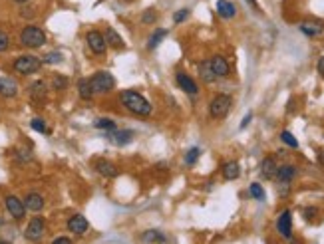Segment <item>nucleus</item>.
I'll use <instances>...</instances> for the list:
<instances>
[{
    "instance_id": "16",
    "label": "nucleus",
    "mask_w": 324,
    "mask_h": 244,
    "mask_svg": "<svg viewBox=\"0 0 324 244\" xmlns=\"http://www.w3.org/2000/svg\"><path fill=\"white\" fill-rule=\"evenodd\" d=\"M103 38H105V44L107 46H112V48H116V50H123L125 48V42H123V38L110 26L107 30H105V34H103Z\"/></svg>"
},
{
    "instance_id": "5",
    "label": "nucleus",
    "mask_w": 324,
    "mask_h": 244,
    "mask_svg": "<svg viewBox=\"0 0 324 244\" xmlns=\"http://www.w3.org/2000/svg\"><path fill=\"white\" fill-rule=\"evenodd\" d=\"M90 83L94 87V94H110L116 87V80L110 72H96L90 78Z\"/></svg>"
},
{
    "instance_id": "36",
    "label": "nucleus",
    "mask_w": 324,
    "mask_h": 244,
    "mask_svg": "<svg viewBox=\"0 0 324 244\" xmlns=\"http://www.w3.org/2000/svg\"><path fill=\"white\" fill-rule=\"evenodd\" d=\"M10 48V38L4 30H0V52H6Z\"/></svg>"
},
{
    "instance_id": "12",
    "label": "nucleus",
    "mask_w": 324,
    "mask_h": 244,
    "mask_svg": "<svg viewBox=\"0 0 324 244\" xmlns=\"http://www.w3.org/2000/svg\"><path fill=\"white\" fill-rule=\"evenodd\" d=\"M175 81H177V85L181 87L185 94H189V96H197V94H199L197 83L191 80L185 72H177V74H175Z\"/></svg>"
},
{
    "instance_id": "13",
    "label": "nucleus",
    "mask_w": 324,
    "mask_h": 244,
    "mask_svg": "<svg viewBox=\"0 0 324 244\" xmlns=\"http://www.w3.org/2000/svg\"><path fill=\"white\" fill-rule=\"evenodd\" d=\"M211 68H213V72H215L217 78H227L229 72H231L229 62L225 60L223 56H213V58H211Z\"/></svg>"
},
{
    "instance_id": "22",
    "label": "nucleus",
    "mask_w": 324,
    "mask_h": 244,
    "mask_svg": "<svg viewBox=\"0 0 324 244\" xmlns=\"http://www.w3.org/2000/svg\"><path fill=\"white\" fill-rule=\"evenodd\" d=\"M78 94H80L82 100H86V102H90L96 94H94V87H92V83H90V78H82L78 81Z\"/></svg>"
},
{
    "instance_id": "45",
    "label": "nucleus",
    "mask_w": 324,
    "mask_h": 244,
    "mask_svg": "<svg viewBox=\"0 0 324 244\" xmlns=\"http://www.w3.org/2000/svg\"><path fill=\"white\" fill-rule=\"evenodd\" d=\"M14 2H18V4H24V2H28V0H14Z\"/></svg>"
},
{
    "instance_id": "44",
    "label": "nucleus",
    "mask_w": 324,
    "mask_h": 244,
    "mask_svg": "<svg viewBox=\"0 0 324 244\" xmlns=\"http://www.w3.org/2000/svg\"><path fill=\"white\" fill-rule=\"evenodd\" d=\"M247 2H249V4H251L255 10H259V4H257V0H247Z\"/></svg>"
},
{
    "instance_id": "8",
    "label": "nucleus",
    "mask_w": 324,
    "mask_h": 244,
    "mask_svg": "<svg viewBox=\"0 0 324 244\" xmlns=\"http://www.w3.org/2000/svg\"><path fill=\"white\" fill-rule=\"evenodd\" d=\"M4 204H6V210L10 212V217H12L14 221H22V219L26 217V206H24V201H20L18 197L8 195V197L4 199Z\"/></svg>"
},
{
    "instance_id": "18",
    "label": "nucleus",
    "mask_w": 324,
    "mask_h": 244,
    "mask_svg": "<svg viewBox=\"0 0 324 244\" xmlns=\"http://www.w3.org/2000/svg\"><path fill=\"white\" fill-rule=\"evenodd\" d=\"M296 175V167L294 165H281L277 167V179L283 181V183H290Z\"/></svg>"
},
{
    "instance_id": "37",
    "label": "nucleus",
    "mask_w": 324,
    "mask_h": 244,
    "mask_svg": "<svg viewBox=\"0 0 324 244\" xmlns=\"http://www.w3.org/2000/svg\"><path fill=\"white\" fill-rule=\"evenodd\" d=\"M155 20H157V14H155V12L151 10V8L143 12V16H142V22H143V24H153Z\"/></svg>"
},
{
    "instance_id": "35",
    "label": "nucleus",
    "mask_w": 324,
    "mask_h": 244,
    "mask_svg": "<svg viewBox=\"0 0 324 244\" xmlns=\"http://www.w3.org/2000/svg\"><path fill=\"white\" fill-rule=\"evenodd\" d=\"M187 16H189V8H181V10H177V12L173 14V22H175V24H181L183 20H187Z\"/></svg>"
},
{
    "instance_id": "19",
    "label": "nucleus",
    "mask_w": 324,
    "mask_h": 244,
    "mask_svg": "<svg viewBox=\"0 0 324 244\" xmlns=\"http://www.w3.org/2000/svg\"><path fill=\"white\" fill-rule=\"evenodd\" d=\"M217 12H219V16L221 18H233L235 14H237V8H235V4L233 2H229V0H217Z\"/></svg>"
},
{
    "instance_id": "39",
    "label": "nucleus",
    "mask_w": 324,
    "mask_h": 244,
    "mask_svg": "<svg viewBox=\"0 0 324 244\" xmlns=\"http://www.w3.org/2000/svg\"><path fill=\"white\" fill-rule=\"evenodd\" d=\"M288 191H290V187H288V183H283V181H281V187H279V193H281V195H288Z\"/></svg>"
},
{
    "instance_id": "21",
    "label": "nucleus",
    "mask_w": 324,
    "mask_h": 244,
    "mask_svg": "<svg viewBox=\"0 0 324 244\" xmlns=\"http://www.w3.org/2000/svg\"><path fill=\"white\" fill-rule=\"evenodd\" d=\"M261 175L264 179H275L277 177V161L273 157H264L261 163Z\"/></svg>"
},
{
    "instance_id": "34",
    "label": "nucleus",
    "mask_w": 324,
    "mask_h": 244,
    "mask_svg": "<svg viewBox=\"0 0 324 244\" xmlns=\"http://www.w3.org/2000/svg\"><path fill=\"white\" fill-rule=\"evenodd\" d=\"M52 87H54V89H66V87H68V80H66L64 76H54Z\"/></svg>"
},
{
    "instance_id": "3",
    "label": "nucleus",
    "mask_w": 324,
    "mask_h": 244,
    "mask_svg": "<svg viewBox=\"0 0 324 244\" xmlns=\"http://www.w3.org/2000/svg\"><path fill=\"white\" fill-rule=\"evenodd\" d=\"M14 72L16 74H22V76H30V74H36L42 68V60L32 56V54H24V56H18L14 64H12Z\"/></svg>"
},
{
    "instance_id": "27",
    "label": "nucleus",
    "mask_w": 324,
    "mask_h": 244,
    "mask_svg": "<svg viewBox=\"0 0 324 244\" xmlns=\"http://www.w3.org/2000/svg\"><path fill=\"white\" fill-rule=\"evenodd\" d=\"M167 36V30H163V28H159V30H155L151 36H149V42H147V48L149 50H155L159 44H161V40Z\"/></svg>"
},
{
    "instance_id": "15",
    "label": "nucleus",
    "mask_w": 324,
    "mask_h": 244,
    "mask_svg": "<svg viewBox=\"0 0 324 244\" xmlns=\"http://www.w3.org/2000/svg\"><path fill=\"white\" fill-rule=\"evenodd\" d=\"M24 206L26 210H32V212H40L44 208V197L38 193H28L26 199H24Z\"/></svg>"
},
{
    "instance_id": "2",
    "label": "nucleus",
    "mask_w": 324,
    "mask_h": 244,
    "mask_svg": "<svg viewBox=\"0 0 324 244\" xmlns=\"http://www.w3.org/2000/svg\"><path fill=\"white\" fill-rule=\"evenodd\" d=\"M20 44L24 48H42L46 44V34L38 26H26L20 32Z\"/></svg>"
},
{
    "instance_id": "17",
    "label": "nucleus",
    "mask_w": 324,
    "mask_h": 244,
    "mask_svg": "<svg viewBox=\"0 0 324 244\" xmlns=\"http://www.w3.org/2000/svg\"><path fill=\"white\" fill-rule=\"evenodd\" d=\"M96 171L100 173L101 177H107V179L118 177V167H116L114 163L105 161V159H101V161L96 163Z\"/></svg>"
},
{
    "instance_id": "11",
    "label": "nucleus",
    "mask_w": 324,
    "mask_h": 244,
    "mask_svg": "<svg viewBox=\"0 0 324 244\" xmlns=\"http://www.w3.org/2000/svg\"><path fill=\"white\" fill-rule=\"evenodd\" d=\"M107 137L112 139V143H114V145H118V147H125L127 143L133 141V137H136V131H131V129H122V131L114 129V131H110V133H107Z\"/></svg>"
},
{
    "instance_id": "1",
    "label": "nucleus",
    "mask_w": 324,
    "mask_h": 244,
    "mask_svg": "<svg viewBox=\"0 0 324 244\" xmlns=\"http://www.w3.org/2000/svg\"><path fill=\"white\" fill-rule=\"evenodd\" d=\"M120 102L123 103V107L127 111H131L133 115H140V117H147L151 115V103L143 98L142 94L133 92V89H125L120 96Z\"/></svg>"
},
{
    "instance_id": "7",
    "label": "nucleus",
    "mask_w": 324,
    "mask_h": 244,
    "mask_svg": "<svg viewBox=\"0 0 324 244\" xmlns=\"http://www.w3.org/2000/svg\"><path fill=\"white\" fill-rule=\"evenodd\" d=\"M86 42H88L90 50H92L96 56H103L105 50H107L105 38H103V34H101L100 30H90V32L86 34Z\"/></svg>"
},
{
    "instance_id": "32",
    "label": "nucleus",
    "mask_w": 324,
    "mask_h": 244,
    "mask_svg": "<svg viewBox=\"0 0 324 244\" xmlns=\"http://www.w3.org/2000/svg\"><path fill=\"white\" fill-rule=\"evenodd\" d=\"M60 62H62L60 52H50V54H46V56H44L42 64H60Z\"/></svg>"
},
{
    "instance_id": "31",
    "label": "nucleus",
    "mask_w": 324,
    "mask_h": 244,
    "mask_svg": "<svg viewBox=\"0 0 324 244\" xmlns=\"http://www.w3.org/2000/svg\"><path fill=\"white\" fill-rule=\"evenodd\" d=\"M281 139H283V143H286L288 147H292V149L299 147V141L294 139V135H292L290 131H283V133H281Z\"/></svg>"
},
{
    "instance_id": "14",
    "label": "nucleus",
    "mask_w": 324,
    "mask_h": 244,
    "mask_svg": "<svg viewBox=\"0 0 324 244\" xmlns=\"http://www.w3.org/2000/svg\"><path fill=\"white\" fill-rule=\"evenodd\" d=\"M18 94V83L12 78H0V98H14Z\"/></svg>"
},
{
    "instance_id": "24",
    "label": "nucleus",
    "mask_w": 324,
    "mask_h": 244,
    "mask_svg": "<svg viewBox=\"0 0 324 244\" xmlns=\"http://www.w3.org/2000/svg\"><path fill=\"white\" fill-rule=\"evenodd\" d=\"M30 96H32L36 102H42V100L46 98V83L42 80L32 83V85H30Z\"/></svg>"
},
{
    "instance_id": "41",
    "label": "nucleus",
    "mask_w": 324,
    "mask_h": 244,
    "mask_svg": "<svg viewBox=\"0 0 324 244\" xmlns=\"http://www.w3.org/2000/svg\"><path fill=\"white\" fill-rule=\"evenodd\" d=\"M316 70H318V74H320V76H324V56L318 60V64H316Z\"/></svg>"
},
{
    "instance_id": "28",
    "label": "nucleus",
    "mask_w": 324,
    "mask_h": 244,
    "mask_svg": "<svg viewBox=\"0 0 324 244\" xmlns=\"http://www.w3.org/2000/svg\"><path fill=\"white\" fill-rule=\"evenodd\" d=\"M249 195H251L253 199H257V201H264V199H266V193H264L263 185H259V183H251Z\"/></svg>"
},
{
    "instance_id": "6",
    "label": "nucleus",
    "mask_w": 324,
    "mask_h": 244,
    "mask_svg": "<svg viewBox=\"0 0 324 244\" xmlns=\"http://www.w3.org/2000/svg\"><path fill=\"white\" fill-rule=\"evenodd\" d=\"M44 230H46L44 219H42V217H34V219L28 223L26 230H24V238L30 240V242H38V240H42V236H44Z\"/></svg>"
},
{
    "instance_id": "38",
    "label": "nucleus",
    "mask_w": 324,
    "mask_h": 244,
    "mask_svg": "<svg viewBox=\"0 0 324 244\" xmlns=\"http://www.w3.org/2000/svg\"><path fill=\"white\" fill-rule=\"evenodd\" d=\"M316 215H318V210H316L314 206H308V208H304V219H306V221H312Z\"/></svg>"
},
{
    "instance_id": "25",
    "label": "nucleus",
    "mask_w": 324,
    "mask_h": 244,
    "mask_svg": "<svg viewBox=\"0 0 324 244\" xmlns=\"http://www.w3.org/2000/svg\"><path fill=\"white\" fill-rule=\"evenodd\" d=\"M142 242H167V236L159 230H147L142 234Z\"/></svg>"
},
{
    "instance_id": "40",
    "label": "nucleus",
    "mask_w": 324,
    "mask_h": 244,
    "mask_svg": "<svg viewBox=\"0 0 324 244\" xmlns=\"http://www.w3.org/2000/svg\"><path fill=\"white\" fill-rule=\"evenodd\" d=\"M72 242V238H68V236H58V238H54V244H70Z\"/></svg>"
},
{
    "instance_id": "26",
    "label": "nucleus",
    "mask_w": 324,
    "mask_h": 244,
    "mask_svg": "<svg viewBox=\"0 0 324 244\" xmlns=\"http://www.w3.org/2000/svg\"><path fill=\"white\" fill-rule=\"evenodd\" d=\"M322 30H324V26H320V24H312V22L301 24V32L306 34V36H318Z\"/></svg>"
},
{
    "instance_id": "33",
    "label": "nucleus",
    "mask_w": 324,
    "mask_h": 244,
    "mask_svg": "<svg viewBox=\"0 0 324 244\" xmlns=\"http://www.w3.org/2000/svg\"><path fill=\"white\" fill-rule=\"evenodd\" d=\"M30 125H32V129H34V131H38V133H48L46 123H44V119H40V117H34Z\"/></svg>"
},
{
    "instance_id": "20",
    "label": "nucleus",
    "mask_w": 324,
    "mask_h": 244,
    "mask_svg": "<svg viewBox=\"0 0 324 244\" xmlns=\"http://www.w3.org/2000/svg\"><path fill=\"white\" fill-rule=\"evenodd\" d=\"M223 177L227 181H235V179H239V175H241V165L237 161H229L223 165Z\"/></svg>"
},
{
    "instance_id": "10",
    "label": "nucleus",
    "mask_w": 324,
    "mask_h": 244,
    "mask_svg": "<svg viewBox=\"0 0 324 244\" xmlns=\"http://www.w3.org/2000/svg\"><path fill=\"white\" fill-rule=\"evenodd\" d=\"M277 230L281 232V236L284 238H290L292 236V215L290 210H283L277 219Z\"/></svg>"
},
{
    "instance_id": "29",
    "label": "nucleus",
    "mask_w": 324,
    "mask_h": 244,
    "mask_svg": "<svg viewBox=\"0 0 324 244\" xmlns=\"http://www.w3.org/2000/svg\"><path fill=\"white\" fill-rule=\"evenodd\" d=\"M94 127H96V129H103V131H107V133H110V131H114V129H116V123L112 121L110 117H101V119H96Z\"/></svg>"
},
{
    "instance_id": "30",
    "label": "nucleus",
    "mask_w": 324,
    "mask_h": 244,
    "mask_svg": "<svg viewBox=\"0 0 324 244\" xmlns=\"http://www.w3.org/2000/svg\"><path fill=\"white\" fill-rule=\"evenodd\" d=\"M199 155H201V149L199 147H191L185 153V165H195V161L199 159Z\"/></svg>"
},
{
    "instance_id": "42",
    "label": "nucleus",
    "mask_w": 324,
    "mask_h": 244,
    "mask_svg": "<svg viewBox=\"0 0 324 244\" xmlns=\"http://www.w3.org/2000/svg\"><path fill=\"white\" fill-rule=\"evenodd\" d=\"M251 119H253V115H251V113H247V115H245V119L241 121V129H245V127L251 123Z\"/></svg>"
},
{
    "instance_id": "23",
    "label": "nucleus",
    "mask_w": 324,
    "mask_h": 244,
    "mask_svg": "<svg viewBox=\"0 0 324 244\" xmlns=\"http://www.w3.org/2000/svg\"><path fill=\"white\" fill-rule=\"evenodd\" d=\"M199 76H201V80L205 83H213V81L217 80V76H215V72L211 68V60H205L199 64Z\"/></svg>"
},
{
    "instance_id": "4",
    "label": "nucleus",
    "mask_w": 324,
    "mask_h": 244,
    "mask_svg": "<svg viewBox=\"0 0 324 244\" xmlns=\"http://www.w3.org/2000/svg\"><path fill=\"white\" fill-rule=\"evenodd\" d=\"M231 105H233L231 96H227V94H219V96H215V98L211 100V103H209V113H211V117H213V119H223L225 115L229 113Z\"/></svg>"
},
{
    "instance_id": "43",
    "label": "nucleus",
    "mask_w": 324,
    "mask_h": 244,
    "mask_svg": "<svg viewBox=\"0 0 324 244\" xmlns=\"http://www.w3.org/2000/svg\"><path fill=\"white\" fill-rule=\"evenodd\" d=\"M318 163H320V165H324V149H320V151H318Z\"/></svg>"
},
{
    "instance_id": "9",
    "label": "nucleus",
    "mask_w": 324,
    "mask_h": 244,
    "mask_svg": "<svg viewBox=\"0 0 324 244\" xmlns=\"http://www.w3.org/2000/svg\"><path fill=\"white\" fill-rule=\"evenodd\" d=\"M68 230L72 232V234H76V236H84L86 232H88V228H90V223H88V219L86 217H82V215H74V217H70L68 219Z\"/></svg>"
}]
</instances>
